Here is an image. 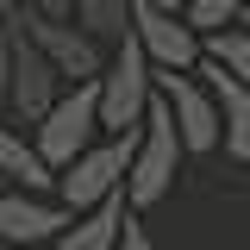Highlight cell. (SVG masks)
<instances>
[{
    "label": "cell",
    "instance_id": "cell-1",
    "mask_svg": "<svg viewBox=\"0 0 250 250\" xmlns=\"http://www.w3.org/2000/svg\"><path fill=\"white\" fill-rule=\"evenodd\" d=\"M182 131L169 119V106H163V94H156L150 106H144V119H138V138H131V156H125V200L138 207V213H150L163 207L169 194H175V175H182Z\"/></svg>",
    "mask_w": 250,
    "mask_h": 250
},
{
    "label": "cell",
    "instance_id": "cell-2",
    "mask_svg": "<svg viewBox=\"0 0 250 250\" xmlns=\"http://www.w3.org/2000/svg\"><path fill=\"white\" fill-rule=\"evenodd\" d=\"M150 100H156V69H150V57L138 50V38L125 31L119 44H113V57H106V69L94 75L100 131H138V119H144Z\"/></svg>",
    "mask_w": 250,
    "mask_h": 250
},
{
    "label": "cell",
    "instance_id": "cell-3",
    "mask_svg": "<svg viewBox=\"0 0 250 250\" xmlns=\"http://www.w3.org/2000/svg\"><path fill=\"white\" fill-rule=\"evenodd\" d=\"M13 25L25 31L31 44L44 50V57L57 62V75L62 82H94L100 69H106V44L94 38L88 25H75L69 13H38V6H13L6 13Z\"/></svg>",
    "mask_w": 250,
    "mask_h": 250
},
{
    "label": "cell",
    "instance_id": "cell-4",
    "mask_svg": "<svg viewBox=\"0 0 250 250\" xmlns=\"http://www.w3.org/2000/svg\"><path fill=\"white\" fill-rule=\"evenodd\" d=\"M131 138H138V131H100L94 144H82V150L57 169L50 194H57L69 213H82V207H94V200H106L113 188H125V156H131Z\"/></svg>",
    "mask_w": 250,
    "mask_h": 250
},
{
    "label": "cell",
    "instance_id": "cell-5",
    "mask_svg": "<svg viewBox=\"0 0 250 250\" xmlns=\"http://www.w3.org/2000/svg\"><path fill=\"white\" fill-rule=\"evenodd\" d=\"M0 38H6V119L38 125V113H44L69 82L57 75V62L44 57V50H38L13 19H0Z\"/></svg>",
    "mask_w": 250,
    "mask_h": 250
},
{
    "label": "cell",
    "instance_id": "cell-6",
    "mask_svg": "<svg viewBox=\"0 0 250 250\" xmlns=\"http://www.w3.org/2000/svg\"><path fill=\"white\" fill-rule=\"evenodd\" d=\"M100 138V106H94V82H69V88L38 113V131H31V144H38V156L50 163V169H62L69 156L82 150V144H94Z\"/></svg>",
    "mask_w": 250,
    "mask_h": 250
},
{
    "label": "cell",
    "instance_id": "cell-7",
    "mask_svg": "<svg viewBox=\"0 0 250 250\" xmlns=\"http://www.w3.org/2000/svg\"><path fill=\"white\" fill-rule=\"evenodd\" d=\"M156 94H163L169 119L182 131V150L188 156H213L219 150V106L207 94V82L194 69H156Z\"/></svg>",
    "mask_w": 250,
    "mask_h": 250
},
{
    "label": "cell",
    "instance_id": "cell-8",
    "mask_svg": "<svg viewBox=\"0 0 250 250\" xmlns=\"http://www.w3.org/2000/svg\"><path fill=\"white\" fill-rule=\"evenodd\" d=\"M131 6V38L150 57V69H194L200 62V31L182 19V6H156V0H125Z\"/></svg>",
    "mask_w": 250,
    "mask_h": 250
},
{
    "label": "cell",
    "instance_id": "cell-9",
    "mask_svg": "<svg viewBox=\"0 0 250 250\" xmlns=\"http://www.w3.org/2000/svg\"><path fill=\"white\" fill-rule=\"evenodd\" d=\"M69 207L57 194H38V188H0V250H25V244H57V231L69 225Z\"/></svg>",
    "mask_w": 250,
    "mask_h": 250
},
{
    "label": "cell",
    "instance_id": "cell-10",
    "mask_svg": "<svg viewBox=\"0 0 250 250\" xmlns=\"http://www.w3.org/2000/svg\"><path fill=\"white\" fill-rule=\"evenodd\" d=\"M194 75L207 82V94H213V106H219V150L231 156V163H250V88L231 69H219L213 57L194 62Z\"/></svg>",
    "mask_w": 250,
    "mask_h": 250
},
{
    "label": "cell",
    "instance_id": "cell-11",
    "mask_svg": "<svg viewBox=\"0 0 250 250\" xmlns=\"http://www.w3.org/2000/svg\"><path fill=\"white\" fill-rule=\"evenodd\" d=\"M125 213H131V200H125V188H113L106 200L82 207V213L57 231V250H119V225H125Z\"/></svg>",
    "mask_w": 250,
    "mask_h": 250
},
{
    "label": "cell",
    "instance_id": "cell-12",
    "mask_svg": "<svg viewBox=\"0 0 250 250\" xmlns=\"http://www.w3.org/2000/svg\"><path fill=\"white\" fill-rule=\"evenodd\" d=\"M0 182L38 188V194H50V182H57V169L38 156V144H25L19 119H0Z\"/></svg>",
    "mask_w": 250,
    "mask_h": 250
},
{
    "label": "cell",
    "instance_id": "cell-13",
    "mask_svg": "<svg viewBox=\"0 0 250 250\" xmlns=\"http://www.w3.org/2000/svg\"><path fill=\"white\" fill-rule=\"evenodd\" d=\"M200 57H213L219 69H231V75L250 88V25H238V19H231V25L207 31V38H200Z\"/></svg>",
    "mask_w": 250,
    "mask_h": 250
},
{
    "label": "cell",
    "instance_id": "cell-14",
    "mask_svg": "<svg viewBox=\"0 0 250 250\" xmlns=\"http://www.w3.org/2000/svg\"><path fill=\"white\" fill-rule=\"evenodd\" d=\"M69 19L88 25L100 44H119L125 31H131V6L125 0H69Z\"/></svg>",
    "mask_w": 250,
    "mask_h": 250
},
{
    "label": "cell",
    "instance_id": "cell-15",
    "mask_svg": "<svg viewBox=\"0 0 250 250\" xmlns=\"http://www.w3.org/2000/svg\"><path fill=\"white\" fill-rule=\"evenodd\" d=\"M119 244H125V250H144V244H150V231H144V213H138V207L125 213V225H119Z\"/></svg>",
    "mask_w": 250,
    "mask_h": 250
},
{
    "label": "cell",
    "instance_id": "cell-16",
    "mask_svg": "<svg viewBox=\"0 0 250 250\" xmlns=\"http://www.w3.org/2000/svg\"><path fill=\"white\" fill-rule=\"evenodd\" d=\"M0 119H6V38H0Z\"/></svg>",
    "mask_w": 250,
    "mask_h": 250
},
{
    "label": "cell",
    "instance_id": "cell-17",
    "mask_svg": "<svg viewBox=\"0 0 250 250\" xmlns=\"http://www.w3.org/2000/svg\"><path fill=\"white\" fill-rule=\"evenodd\" d=\"M19 6H38V13H69V0H19Z\"/></svg>",
    "mask_w": 250,
    "mask_h": 250
},
{
    "label": "cell",
    "instance_id": "cell-18",
    "mask_svg": "<svg viewBox=\"0 0 250 250\" xmlns=\"http://www.w3.org/2000/svg\"><path fill=\"white\" fill-rule=\"evenodd\" d=\"M13 6H19V0H0V19H6V13H13Z\"/></svg>",
    "mask_w": 250,
    "mask_h": 250
},
{
    "label": "cell",
    "instance_id": "cell-19",
    "mask_svg": "<svg viewBox=\"0 0 250 250\" xmlns=\"http://www.w3.org/2000/svg\"><path fill=\"white\" fill-rule=\"evenodd\" d=\"M238 25H250V0H244V13H238Z\"/></svg>",
    "mask_w": 250,
    "mask_h": 250
},
{
    "label": "cell",
    "instance_id": "cell-20",
    "mask_svg": "<svg viewBox=\"0 0 250 250\" xmlns=\"http://www.w3.org/2000/svg\"><path fill=\"white\" fill-rule=\"evenodd\" d=\"M156 6H188V0H156Z\"/></svg>",
    "mask_w": 250,
    "mask_h": 250
},
{
    "label": "cell",
    "instance_id": "cell-21",
    "mask_svg": "<svg viewBox=\"0 0 250 250\" xmlns=\"http://www.w3.org/2000/svg\"><path fill=\"white\" fill-rule=\"evenodd\" d=\"M0 188H6V182H0Z\"/></svg>",
    "mask_w": 250,
    "mask_h": 250
}]
</instances>
